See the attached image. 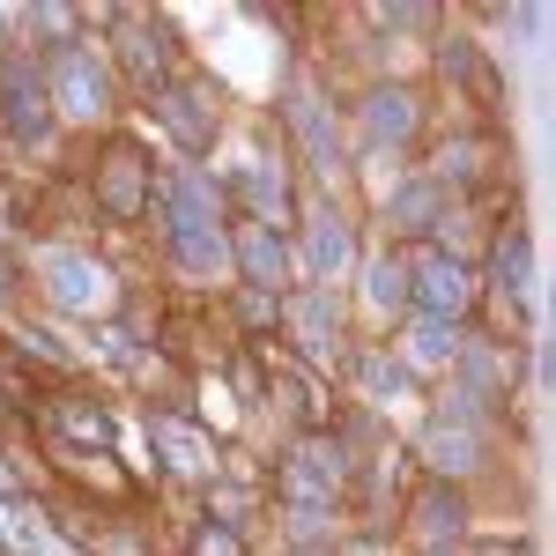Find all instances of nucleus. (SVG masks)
I'll return each instance as SVG.
<instances>
[{
  "mask_svg": "<svg viewBox=\"0 0 556 556\" xmlns=\"http://www.w3.org/2000/svg\"><path fill=\"white\" fill-rule=\"evenodd\" d=\"M30 267H38L45 298L60 304V312H104V304H112V275L89 253H75V245H38Z\"/></svg>",
  "mask_w": 556,
  "mask_h": 556,
  "instance_id": "obj_1",
  "label": "nucleus"
},
{
  "mask_svg": "<svg viewBox=\"0 0 556 556\" xmlns=\"http://www.w3.org/2000/svg\"><path fill=\"white\" fill-rule=\"evenodd\" d=\"M334 482H342V453H334V445H298V453H290L282 497H290V513H298V534H319V527H327Z\"/></svg>",
  "mask_w": 556,
  "mask_h": 556,
  "instance_id": "obj_2",
  "label": "nucleus"
},
{
  "mask_svg": "<svg viewBox=\"0 0 556 556\" xmlns=\"http://www.w3.org/2000/svg\"><path fill=\"white\" fill-rule=\"evenodd\" d=\"M67 119H104L112 112V75H104V60L83 52V45H60L52 52V89H45Z\"/></svg>",
  "mask_w": 556,
  "mask_h": 556,
  "instance_id": "obj_3",
  "label": "nucleus"
},
{
  "mask_svg": "<svg viewBox=\"0 0 556 556\" xmlns=\"http://www.w3.org/2000/svg\"><path fill=\"white\" fill-rule=\"evenodd\" d=\"M468 298H475V275L460 253H430L424 267H408V304H424V319H438V327H453L468 312Z\"/></svg>",
  "mask_w": 556,
  "mask_h": 556,
  "instance_id": "obj_4",
  "label": "nucleus"
},
{
  "mask_svg": "<svg viewBox=\"0 0 556 556\" xmlns=\"http://www.w3.org/2000/svg\"><path fill=\"white\" fill-rule=\"evenodd\" d=\"M349 260H356V238H349V223L334 208H312L304 215V267L319 275V282H334Z\"/></svg>",
  "mask_w": 556,
  "mask_h": 556,
  "instance_id": "obj_5",
  "label": "nucleus"
},
{
  "mask_svg": "<svg viewBox=\"0 0 556 556\" xmlns=\"http://www.w3.org/2000/svg\"><path fill=\"white\" fill-rule=\"evenodd\" d=\"M164 215H172V230H215V215H223V193H215L208 172H178L164 186Z\"/></svg>",
  "mask_w": 556,
  "mask_h": 556,
  "instance_id": "obj_6",
  "label": "nucleus"
},
{
  "mask_svg": "<svg viewBox=\"0 0 556 556\" xmlns=\"http://www.w3.org/2000/svg\"><path fill=\"white\" fill-rule=\"evenodd\" d=\"M149 445H156V460H164L172 475H208V468H215V445H208V430L172 424V416H156V424H149Z\"/></svg>",
  "mask_w": 556,
  "mask_h": 556,
  "instance_id": "obj_7",
  "label": "nucleus"
},
{
  "mask_svg": "<svg viewBox=\"0 0 556 556\" xmlns=\"http://www.w3.org/2000/svg\"><path fill=\"white\" fill-rule=\"evenodd\" d=\"M0 104H8V127L23 134H45V83H38V67L30 60H8L0 67Z\"/></svg>",
  "mask_w": 556,
  "mask_h": 556,
  "instance_id": "obj_8",
  "label": "nucleus"
},
{
  "mask_svg": "<svg viewBox=\"0 0 556 556\" xmlns=\"http://www.w3.org/2000/svg\"><path fill=\"white\" fill-rule=\"evenodd\" d=\"M290 327H298V342L312 349V356H327L334 334H342V304H334V290H327V282L298 290V298H290Z\"/></svg>",
  "mask_w": 556,
  "mask_h": 556,
  "instance_id": "obj_9",
  "label": "nucleus"
},
{
  "mask_svg": "<svg viewBox=\"0 0 556 556\" xmlns=\"http://www.w3.org/2000/svg\"><path fill=\"white\" fill-rule=\"evenodd\" d=\"M156 119L186 141V149H208L215 141V104H208V89H164L156 97Z\"/></svg>",
  "mask_w": 556,
  "mask_h": 556,
  "instance_id": "obj_10",
  "label": "nucleus"
},
{
  "mask_svg": "<svg viewBox=\"0 0 556 556\" xmlns=\"http://www.w3.org/2000/svg\"><path fill=\"white\" fill-rule=\"evenodd\" d=\"M424 453H430V468H438V475H468V468H482V430L438 416V424L424 430Z\"/></svg>",
  "mask_w": 556,
  "mask_h": 556,
  "instance_id": "obj_11",
  "label": "nucleus"
},
{
  "mask_svg": "<svg viewBox=\"0 0 556 556\" xmlns=\"http://www.w3.org/2000/svg\"><path fill=\"white\" fill-rule=\"evenodd\" d=\"M230 260L245 267V282H260V290H275V282L290 275V245H282L267 223H245V230H238V253H230Z\"/></svg>",
  "mask_w": 556,
  "mask_h": 556,
  "instance_id": "obj_12",
  "label": "nucleus"
},
{
  "mask_svg": "<svg viewBox=\"0 0 556 556\" xmlns=\"http://www.w3.org/2000/svg\"><path fill=\"white\" fill-rule=\"evenodd\" d=\"M290 127H298L304 156H312V172L334 178V119H327V104H319L312 89H290Z\"/></svg>",
  "mask_w": 556,
  "mask_h": 556,
  "instance_id": "obj_13",
  "label": "nucleus"
},
{
  "mask_svg": "<svg viewBox=\"0 0 556 556\" xmlns=\"http://www.w3.org/2000/svg\"><path fill=\"white\" fill-rule=\"evenodd\" d=\"M164 238H172L178 275H193V282H215V275H230V245H223V230H164Z\"/></svg>",
  "mask_w": 556,
  "mask_h": 556,
  "instance_id": "obj_14",
  "label": "nucleus"
},
{
  "mask_svg": "<svg viewBox=\"0 0 556 556\" xmlns=\"http://www.w3.org/2000/svg\"><path fill=\"white\" fill-rule=\"evenodd\" d=\"M460 527H468V505H460L445 482L416 497V534H424L430 549H460Z\"/></svg>",
  "mask_w": 556,
  "mask_h": 556,
  "instance_id": "obj_15",
  "label": "nucleus"
},
{
  "mask_svg": "<svg viewBox=\"0 0 556 556\" xmlns=\"http://www.w3.org/2000/svg\"><path fill=\"white\" fill-rule=\"evenodd\" d=\"M416 134V97L408 89H371L364 97V141H408Z\"/></svg>",
  "mask_w": 556,
  "mask_h": 556,
  "instance_id": "obj_16",
  "label": "nucleus"
},
{
  "mask_svg": "<svg viewBox=\"0 0 556 556\" xmlns=\"http://www.w3.org/2000/svg\"><path fill=\"white\" fill-rule=\"evenodd\" d=\"M490 275H497V298H513V304L534 298V260H527V238H519V230H505V238H497Z\"/></svg>",
  "mask_w": 556,
  "mask_h": 556,
  "instance_id": "obj_17",
  "label": "nucleus"
},
{
  "mask_svg": "<svg viewBox=\"0 0 556 556\" xmlns=\"http://www.w3.org/2000/svg\"><path fill=\"white\" fill-rule=\"evenodd\" d=\"M438 208H445V186H438V178H416V186H401V193L386 201V223H393V230H430Z\"/></svg>",
  "mask_w": 556,
  "mask_h": 556,
  "instance_id": "obj_18",
  "label": "nucleus"
},
{
  "mask_svg": "<svg viewBox=\"0 0 556 556\" xmlns=\"http://www.w3.org/2000/svg\"><path fill=\"white\" fill-rule=\"evenodd\" d=\"M0 542H8V556H45V549H52V527H45L30 505L0 497Z\"/></svg>",
  "mask_w": 556,
  "mask_h": 556,
  "instance_id": "obj_19",
  "label": "nucleus"
},
{
  "mask_svg": "<svg viewBox=\"0 0 556 556\" xmlns=\"http://www.w3.org/2000/svg\"><path fill=\"white\" fill-rule=\"evenodd\" d=\"M364 298H371V312H401V304H408V267L393 253L364 260Z\"/></svg>",
  "mask_w": 556,
  "mask_h": 556,
  "instance_id": "obj_20",
  "label": "nucleus"
},
{
  "mask_svg": "<svg viewBox=\"0 0 556 556\" xmlns=\"http://www.w3.org/2000/svg\"><path fill=\"white\" fill-rule=\"evenodd\" d=\"M104 208H112V215L141 208V156H134V149H119V156H112V172H104Z\"/></svg>",
  "mask_w": 556,
  "mask_h": 556,
  "instance_id": "obj_21",
  "label": "nucleus"
},
{
  "mask_svg": "<svg viewBox=\"0 0 556 556\" xmlns=\"http://www.w3.org/2000/svg\"><path fill=\"white\" fill-rule=\"evenodd\" d=\"M245 193H253V208H260V223H267V230L290 215V186H282V172H267V164H253V172H245Z\"/></svg>",
  "mask_w": 556,
  "mask_h": 556,
  "instance_id": "obj_22",
  "label": "nucleus"
},
{
  "mask_svg": "<svg viewBox=\"0 0 556 556\" xmlns=\"http://www.w3.org/2000/svg\"><path fill=\"white\" fill-rule=\"evenodd\" d=\"M356 379H364L371 401H393V393H408V364H401V356H364Z\"/></svg>",
  "mask_w": 556,
  "mask_h": 556,
  "instance_id": "obj_23",
  "label": "nucleus"
},
{
  "mask_svg": "<svg viewBox=\"0 0 556 556\" xmlns=\"http://www.w3.org/2000/svg\"><path fill=\"white\" fill-rule=\"evenodd\" d=\"M119 60L134 67V83H149V89H156V75H164V38H149V30H127Z\"/></svg>",
  "mask_w": 556,
  "mask_h": 556,
  "instance_id": "obj_24",
  "label": "nucleus"
},
{
  "mask_svg": "<svg viewBox=\"0 0 556 556\" xmlns=\"http://www.w3.org/2000/svg\"><path fill=\"white\" fill-rule=\"evenodd\" d=\"M460 356V334L453 327H438V319H424L416 327V342H408V364H453Z\"/></svg>",
  "mask_w": 556,
  "mask_h": 556,
  "instance_id": "obj_25",
  "label": "nucleus"
},
{
  "mask_svg": "<svg viewBox=\"0 0 556 556\" xmlns=\"http://www.w3.org/2000/svg\"><path fill=\"white\" fill-rule=\"evenodd\" d=\"M371 23L379 30H416V23H430V8H371Z\"/></svg>",
  "mask_w": 556,
  "mask_h": 556,
  "instance_id": "obj_26",
  "label": "nucleus"
},
{
  "mask_svg": "<svg viewBox=\"0 0 556 556\" xmlns=\"http://www.w3.org/2000/svg\"><path fill=\"white\" fill-rule=\"evenodd\" d=\"M193 556H245V549H238V534H230V527H208V534L193 542Z\"/></svg>",
  "mask_w": 556,
  "mask_h": 556,
  "instance_id": "obj_27",
  "label": "nucleus"
},
{
  "mask_svg": "<svg viewBox=\"0 0 556 556\" xmlns=\"http://www.w3.org/2000/svg\"><path fill=\"white\" fill-rule=\"evenodd\" d=\"M349 556H386V549H379V542H356V549H349Z\"/></svg>",
  "mask_w": 556,
  "mask_h": 556,
  "instance_id": "obj_28",
  "label": "nucleus"
},
{
  "mask_svg": "<svg viewBox=\"0 0 556 556\" xmlns=\"http://www.w3.org/2000/svg\"><path fill=\"white\" fill-rule=\"evenodd\" d=\"M45 556H75V549H60V542H52V549H45Z\"/></svg>",
  "mask_w": 556,
  "mask_h": 556,
  "instance_id": "obj_29",
  "label": "nucleus"
},
{
  "mask_svg": "<svg viewBox=\"0 0 556 556\" xmlns=\"http://www.w3.org/2000/svg\"><path fill=\"white\" fill-rule=\"evenodd\" d=\"M430 556H460V549H430Z\"/></svg>",
  "mask_w": 556,
  "mask_h": 556,
  "instance_id": "obj_30",
  "label": "nucleus"
}]
</instances>
